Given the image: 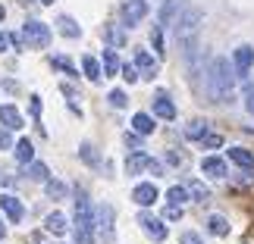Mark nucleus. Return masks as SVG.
Wrapping results in <instances>:
<instances>
[{
    "instance_id": "1",
    "label": "nucleus",
    "mask_w": 254,
    "mask_h": 244,
    "mask_svg": "<svg viewBox=\"0 0 254 244\" xmlns=\"http://www.w3.org/2000/svg\"><path fill=\"white\" fill-rule=\"evenodd\" d=\"M201 22H204V13L198 6H185L179 19L173 22V35H176V44L182 47V56L191 60L198 53V32H201Z\"/></svg>"
},
{
    "instance_id": "2",
    "label": "nucleus",
    "mask_w": 254,
    "mask_h": 244,
    "mask_svg": "<svg viewBox=\"0 0 254 244\" xmlns=\"http://www.w3.org/2000/svg\"><path fill=\"white\" fill-rule=\"evenodd\" d=\"M232 91H236V69L226 56H217L207 66V94L213 103H232Z\"/></svg>"
},
{
    "instance_id": "3",
    "label": "nucleus",
    "mask_w": 254,
    "mask_h": 244,
    "mask_svg": "<svg viewBox=\"0 0 254 244\" xmlns=\"http://www.w3.org/2000/svg\"><path fill=\"white\" fill-rule=\"evenodd\" d=\"M72 229H75V244H91L94 241V210L91 200L82 188H75V213H72Z\"/></svg>"
},
{
    "instance_id": "4",
    "label": "nucleus",
    "mask_w": 254,
    "mask_h": 244,
    "mask_svg": "<svg viewBox=\"0 0 254 244\" xmlns=\"http://www.w3.org/2000/svg\"><path fill=\"white\" fill-rule=\"evenodd\" d=\"M22 35H25V44L28 47H51V28H47L44 22H38V19H28V22L22 25Z\"/></svg>"
},
{
    "instance_id": "5",
    "label": "nucleus",
    "mask_w": 254,
    "mask_h": 244,
    "mask_svg": "<svg viewBox=\"0 0 254 244\" xmlns=\"http://www.w3.org/2000/svg\"><path fill=\"white\" fill-rule=\"evenodd\" d=\"M94 229L101 232V238L107 241V244H113V207L110 203H101L97 207V216H94Z\"/></svg>"
},
{
    "instance_id": "6",
    "label": "nucleus",
    "mask_w": 254,
    "mask_h": 244,
    "mask_svg": "<svg viewBox=\"0 0 254 244\" xmlns=\"http://www.w3.org/2000/svg\"><path fill=\"white\" fill-rule=\"evenodd\" d=\"M148 16V0H126L123 3V25L132 28Z\"/></svg>"
},
{
    "instance_id": "7",
    "label": "nucleus",
    "mask_w": 254,
    "mask_h": 244,
    "mask_svg": "<svg viewBox=\"0 0 254 244\" xmlns=\"http://www.w3.org/2000/svg\"><path fill=\"white\" fill-rule=\"evenodd\" d=\"M251 66H254V47L251 44H242L236 47V53H232V69H236V75H245L251 72Z\"/></svg>"
},
{
    "instance_id": "8",
    "label": "nucleus",
    "mask_w": 254,
    "mask_h": 244,
    "mask_svg": "<svg viewBox=\"0 0 254 244\" xmlns=\"http://www.w3.org/2000/svg\"><path fill=\"white\" fill-rule=\"evenodd\" d=\"M138 226L148 232L154 241H163V238H167V222L157 219L154 213H138Z\"/></svg>"
},
{
    "instance_id": "9",
    "label": "nucleus",
    "mask_w": 254,
    "mask_h": 244,
    "mask_svg": "<svg viewBox=\"0 0 254 244\" xmlns=\"http://www.w3.org/2000/svg\"><path fill=\"white\" fill-rule=\"evenodd\" d=\"M0 210L6 213V219H9V222H22V216H25L22 200L13 197V194H0Z\"/></svg>"
},
{
    "instance_id": "10",
    "label": "nucleus",
    "mask_w": 254,
    "mask_h": 244,
    "mask_svg": "<svg viewBox=\"0 0 254 244\" xmlns=\"http://www.w3.org/2000/svg\"><path fill=\"white\" fill-rule=\"evenodd\" d=\"M154 116H157V119H176V103L170 100V94L167 91H157L154 94Z\"/></svg>"
},
{
    "instance_id": "11",
    "label": "nucleus",
    "mask_w": 254,
    "mask_h": 244,
    "mask_svg": "<svg viewBox=\"0 0 254 244\" xmlns=\"http://www.w3.org/2000/svg\"><path fill=\"white\" fill-rule=\"evenodd\" d=\"M135 69L141 72V79H154V75H157V60H154V56L148 53V50H135Z\"/></svg>"
},
{
    "instance_id": "12",
    "label": "nucleus",
    "mask_w": 254,
    "mask_h": 244,
    "mask_svg": "<svg viewBox=\"0 0 254 244\" xmlns=\"http://www.w3.org/2000/svg\"><path fill=\"white\" fill-rule=\"evenodd\" d=\"M0 122H3V129H9V132H19L22 129V113L16 110V103H3L0 106Z\"/></svg>"
},
{
    "instance_id": "13",
    "label": "nucleus",
    "mask_w": 254,
    "mask_h": 244,
    "mask_svg": "<svg viewBox=\"0 0 254 244\" xmlns=\"http://www.w3.org/2000/svg\"><path fill=\"white\" fill-rule=\"evenodd\" d=\"M182 9H185V0H163V6H160V13H157L160 25H173L176 19H179Z\"/></svg>"
},
{
    "instance_id": "14",
    "label": "nucleus",
    "mask_w": 254,
    "mask_h": 244,
    "mask_svg": "<svg viewBox=\"0 0 254 244\" xmlns=\"http://www.w3.org/2000/svg\"><path fill=\"white\" fill-rule=\"evenodd\" d=\"M160 194H157V188H154L151 182H141V185H135V191H132V200L138 203V207H151L154 200H157Z\"/></svg>"
},
{
    "instance_id": "15",
    "label": "nucleus",
    "mask_w": 254,
    "mask_h": 244,
    "mask_svg": "<svg viewBox=\"0 0 254 244\" xmlns=\"http://www.w3.org/2000/svg\"><path fill=\"white\" fill-rule=\"evenodd\" d=\"M151 163H154V157H148L144 150H135L132 157L126 160V172H129V175H141V172L151 169Z\"/></svg>"
},
{
    "instance_id": "16",
    "label": "nucleus",
    "mask_w": 254,
    "mask_h": 244,
    "mask_svg": "<svg viewBox=\"0 0 254 244\" xmlns=\"http://www.w3.org/2000/svg\"><path fill=\"white\" fill-rule=\"evenodd\" d=\"M201 172L207 175V179H223V175H226V160H220V157H204V160H201Z\"/></svg>"
},
{
    "instance_id": "17",
    "label": "nucleus",
    "mask_w": 254,
    "mask_h": 244,
    "mask_svg": "<svg viewBox=\"0 0 254 244\" xmlns=\"http://www.w3.org/2000/svg\"><path fill=\"white\" fill-rule=\"evenodd\" d=\"M57 32H60L63 38H69V41L82 38V28H79V22H75L72 16H60V19H57Z\"/></svg>"
},
{
    "instance_id": "18",
    "label": "nucleus",
    "mask_w": 254,
    "mask_h": 244,
    "mask_svg": "<svg viewBox=\"0 0 254 244\" xmlns=\"http://www.w3.org/2000/svg\"><path fill=\"white\" fill-rule=\"evenodd\" d=\"M82 72H85L91 82H101V79H104V66H101V60H97V56H91V53L82 56Z\"/></svg>"
},
{
    "instance_id": "19",
    "label": "nucleus",
    "mask_w": 254,
    "mask_h": 244,
    "mask_svg": "<svg viewBox=\"0 0 254 244\" xmlns=\"http://www.w3.org/2000/svg\"><path fill=\"white\" fill-rule=\"evenodd\" d=\"M44 229L51 232V235H66V232H69V222H66L63 213H51V216L44 219Z\"/></svg>"
},
{
    "instance_id": "20",
    "label": "nucleus",
    "mask_w": 254,
    "mask_h": 244,
    "mask_svg": "<svg viewBox=\"0 0 254 244\" xmlns=\"http://www.w3.org/2000/svg\"><path fill=\"white\" fill-rule=\"evenodd\" d=\"M229 160L236 166H242V169H254V153L245 147H229Z\"/></svg>"
},
{
    "instance_id": "21",
    "label": "nucleus",
    "mask_w": 254,
    "mask_h": 244,
    "mask_svg": "<svg viewBox=\"0 0 254 244\" xmlns=\"http://www.w3.org/2000/svg\"><path fill=\"white\" fill-rule=\"evenodd\" d=\"M207 229H210V235L226 238V235H229V219L220 216V213H213V216H207Z\"/></svg>"
},
{
    "instance_id": "22",
    "label": "nucleus",
    "mask_w": 254,
    "mask_h": 244,
    "mask_svg": "<svg viewBox=\"0 0 254 244\" xmlns=\"http://www.w3.org/2000/svg\"><path fill=\"white\" fill-rule=\"evenodd\" d=\"M101 66H104V75H116V72H123V63H120V56H116L113 47H107V50H104Z\"/></svg>"
},
{
    "instance_id": "23",
    "label": "nucleus",
    "mask_w": 254,
    "mask_h": 244,
    "mask_svg": "<svg viewBox=\"0 0 254 244\" xmlns=\"http://www.w3.org/2000/svg\"><path fill=\"white\" fill-rule=\"evenodd\" d=\"M132 129L138 132V135H151V132H154V116H148V113H135V116H132Z\"/></svg>"
},
{
    "instance_id": "24",
    "label": "nucleus",
    "mask_w": 254,
    "mask_h": 244,
    "mask_svg": "<svg viewBox=\"0 0 254 244\" xmlns=\"http://www.w3.org/2000/svg\"><path fill=\"white\" fill-rule=\"evenodd\" d=\"M44 191H47V197H51V200H63L69 188H66V182H60V179H47L44 182Z\"/></svg>"
},
{
    "instance_id": "25",
    "label": "nucleus",
    "mask_w": 254,
    "mask_h": 244,
    "mask_svg": "<svg viewBox=\"0 0 254 244\" xmlns=\"http://www.w3.org/2000/svg\"><path fill=\"white\" fill-rule=\"evenodd\" d=\"M185 188H189L191 200H198V203H207V200H210V188H207L204 182H189Z\"/></svg>"
},
{
    "instance_id": "26",
    "label": "nucleus",
    "mask_w": 254,
    "mask_h": 244,
    "mask_svg": "<svg viewBox=\"0 0 254 244\" xmlns=\"http://www.w3.org/2000/svg\"><path fill=\"white\" fill-rule=\"evenodd\" d=\"M16 160H19V163H25V166L35 160V144L28 141V138H22V141L16 144Z\"/></svg>"
},
{
    "instance_id": "27",
    "label": "nucleus",
    "mask_w": 254,
    "mask_h": 244,
    "mask_svg": "<svg viewBox=\"0 0 254 244\" xmlns=\"http://www.w3.org/2000/svg\"><path fill=\"white\" fill-rule=\"evenodd\" d=\"M204 135H207V122H204V119H191L189 125H185V138H191V141H201Z\"/></svg>"
},
{
    "instance_id": "28",
    "label": "nucleus",
    "mask_w": 254,
    "mask_h": 244,
    "mask_svg": "<svg viewBox=\"0 0 254 244\" xmlns=\"http://www.w3.org/2000/svg\"><path fill=\"white\" fill-rule=\"evenodd\" d=\"M104 38H107V44H110L113 50L126 44V35H123V28H116V25H107V28H104Z\"/></svg>"
},
{
    "instance_id": "29",
    "label": "nucleus",
    "mask_w": 254,
    "mask_h": 244,
    "mask_svg": "<svg viewBox=\"0 0 254 244\" xmlns=\"http://www.w3.org/2000/svg\"><path fill=\"white\" fill-rule=\"evenodd\" d=\"M167 200H170V207H182V203L189 200V188H182V185H173V188L167 191Z\"/></svg>"
},
{
    "instance_id": "30",
    "label": "nucleus",
    "mask_w": 254,
    "mask_h": 244,
    "mask_svg": "<svg viewBox=\"0 0 254 244\" xmlns=\"http://www.w3.org/2000/svg\"><path fill=\"white\" fill-rule=\"evenodd\" d=\"M51 66H54V69H60V72H66L69 79H75V75H79V72H75V66H72V60H69V56H51Z\"/></svg>"
},
{
    "instance_id": "31",
    "label": "nucleus",
    "mask_w": 254,
    "mask_h": 244,
    "mask_svg": "<svg viewBox=\"0 0 254 244\" xmlns=\"http://www.w3.org/2000/svg\"><path fill=\"white\" fill-rule=\"evenodd\" d=\"M79 157H82V163H88V166H97V163H101V153H97L94 144H88V141L79 147Z\"/></svg>"
},
{
    "instance_id": "32",
    "label": "nucleus",
    "mask_w": 254,
    "mask_h": 244,
    "mask_svg": "<svg viewBox=\"0 0 254 244\" xmlns=\"http://www.w3.org/2000/svg\"><path fill=\"white\" fill-rule=\"evenodd\" d=\"M25 175H28L32 182H47V179H51V175H47V166H44V163H35V160L28 163V172H25Z\"/></svg>"
},
{
    "instance_id": "33",
    "label": "nucleus",
    "mask_w": 254,
    "mask_h": 244,
    "mask_svg": "<svg viewBox=\"0 0 254 244\" xmlns=\"http://www.w3.org/2000/svg\"><path fill=\"white\" fill-rule=\"evenodd\" d=\"M107 100H110V106H116V110H123V106L129 103V97H126V91H120V88H113V91L107 94Z\"/></svg>"
},
{
    "instance_id": "34",
    "label": "nucleus",
    "mask_w": 254,
    "mask_h": 244,
    "mask_svg": "<svg viewBox=\"0 0 254 244\" xmlns=\"http://www.w3.org/2000/svg\"><path fill=\"white\" fill-rule=\"evenodd\" d=\"M126 147H132V153H135V150H141V147H144V144H141V135H138V132L126 135Z\"/></svg>"
},
{
    "instance_id": "35",
    "label": "nucleus",
    "mask_w": 254,
    "mask_h": 244,
    "mask_svg": "<svg viewBox=\"0 0 254 244\" xmlns=\"http://www.w3.org/2000/svg\"><path fill=\"white\" fill-rule=\"evenodd\" d=\"M201 144H204V147H210V150H213V147H223V138H220V135H210V132H207V135L201 138Z\"/></svg>"
},
{
    "instance_id": "36",
    "label": "nucleus",
    "mask_w": 254,
    "mask_h": 244,
    "mask_svg": "<svg viewBox=\"0 0 254 244\" xmlns=\"http://www.w3.org/2000/svg\"><path fill=\"white\" fill-rule=\"evenodd\" d=\"M123 79L129 82V85H135V82L141 79V75H138V69H135V63H132V66H123Z\"/></svg>"
},
{
    "instance_id": "37",
    "label": "nucleus",
    "mask_w": 254,
    "mask_h": 244,
    "mask_svg": "<svg viewBox=\"0 0 254 244\" xmlns=\"http://www.w3.org/2000/svg\"><path fill=\"white\" fill-rule=\"evenodd\" d=\"M151 44H154V50H157V53L167 50V47H163V32H160V28H154V32H151Z\"/></svg>"
},
{
    "instance_id": "38",
    "label": "nucleus",
    "mask_w": 254,
    "mask_h": 244,
    "mask_svg": "<svg viewBox=\"0 0 254 244\" xmlns=\"http://www.w3.org/2000/svg\"><path fill=\"white\" fill-rule=\"evenodd\" d=\"M9 147H13V135H9V129L0 125V150H9Z\"/></svg>"
},
{
    "instance_id": "39",
    "label": "nucleus",
    "mask_w": 254,
    "mask_h": 244,
    "mask_svg": "<svg viewBox=\"0 0 254 244\" xmlns=\"http://www.w3.org/2000/svg\"><path fill=\"white\" fill-rule=\"evenodd\" d=\"M179 244H204V241H201L198 232H182V235H179Z\"/></svg>"
},
{
    "instance_id": "40",
    "label": "nucleus",
    "mask_w": 254,
    "mask_h": 244,
    "mask_svg": "<svg viewBox=\"0 0 254 244\" xmlns=\"http://www.w3.org/2000/svg\"><path fill=\"white\" fill-rule=\"evenodd\" d=\"M245 110L254 116V85H245Z\"/></svg>"
},
{
    "instance_id": "41",
    "label": "nucleus",
    "mask_w": 254,
    "mask_h": 244,
    "mask_svg": "<svg viewBox=\"0 0 254 244\" xmlns=\"http://www.w3.org/2000/svg\"><path fill=\"white\" fill-rule=\"evenodd\" d=\"M9 44H13L16 50H25V47H22V44H25V35H22V32H13V35H9Z\"/></svg>"
},
{
    "instance_id": "42",
    "label": "nucleus",
    "mask_w": 254,
    "mask_h": 244,
    "mask_svg": "<svg viewBox=\"0 0 254 244\" xmlns=\"http://www.w3.org/2000/svg\"><path fill=\"white\" fill-rule=\"evenodd\" d=\"M167 163H170V166H182V163H185V153L170 150V153H167Z\"/></svg>"
},
{
    "instance_id": "43",
    "label": "nucleus",
    "mask_w": 254,
    "mask_h": 244,
    "mask_svg": "<svg viewBox=\"0 0 254 244\" xmlns=\"http://www.w3.org/2000/svg\"><path fill=\"white\" fill-rule=\"evenodd\" d=\"M28 103H32V116L38 119V116H41V97H38V94H32V100H28Z\"/></svg>"
},
{
    "instance_id": "44",
    "label": "nucleus",
    "mask_w": 254,
    "mask_h": 244,
    "mask_svg": "<svg viewBox=\"0 0 254 244\" xmlns=\"http://www.w3.org/2000/svg\"><path fill=\"white\" fill-rule=\"evenodd\" d=\"M167 219H182V207H167Z\"/></svg>"
},
{
    "instance_id": "45",
    "label": "nucleus",
    "mask_w": 254,
    "mask_h": 244,
    "mask_svg": "<svg viewBox=\"0 0 254 244\" xmlns=\"http://www.w3.org/2000/svg\"><path fill=\"white\" fill-rule=\"evenodd\" d=\"M6 50H9V35L0 32V53H6Z\"/></svg>"
},
{
    "instance_id": "46",
    "label": "nucleus",
    "mask_w": 254,
    "mask_h": 244,
    "mask_svg": "<svg viewBox=\"0 0 254 244\" xmlns=\"http://www.w3.org/2000/svg\"><path fill=\"white\" fill-rule=\"evenodd\" d=\"M6 235V226H3V219H0V238H3Z\"/></svg>"
},
{
    "instance_id": "47",
    "label": "nucleus",
    "mask_w": 254,
    "mask_h": 244,
    "mask_svg": "<svg viewBox=\"0 0 254 244\" xmlns=\"http://www.w3.org/2000/svg\"><path fill=\"white\" fill-rule=\"evenodd\" d=\"M19 3H22V6H32V3H35V0H19Z\"/></svg>"
},
{
    "instance_id": "48",
    "label": "nucleus",
    "mask_w": 254,
    "mask_h": 244,
    "mask_svg": "<svg viewBox=\"0 0 254 244\" xmlns=\"http://www.w3.org/2000/svg\"><path fill=\"white\" fill-rule=\"evenodd\" d=\"M6 182H9V179H6V175H3V172H0V185H6Z\"/></svg>"
},
{
    "instance_id": "49",
    "label": "nucleus",
    "mask_w": 254,
    "mask_h": 244,
    "mask_svg": "<svg viewBox=\"0 0 254 244\" xmlns=\"http://www.w3.org/2000/svg\"><path fill=\"white\" fill-rule=\"evenodd\" d=\"M41 3H47V6H51V3H54V0H41Z\"/></svg>"
},
{
    "instance_id": "50",
    "label": "nucleus",
    "mask_w": 254,
    "mask_h": 244,
    "mask_svg": "<svg viewBox=\"0 0 254 244\" xmlns=\"http://www.w3.org/2000/svg\"><path fill=\"white\" fill-rule=\"evenodd\" d=\"M0 19H3V6H0Z\"/></svg>"
}]
</instances>
